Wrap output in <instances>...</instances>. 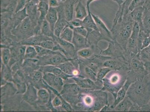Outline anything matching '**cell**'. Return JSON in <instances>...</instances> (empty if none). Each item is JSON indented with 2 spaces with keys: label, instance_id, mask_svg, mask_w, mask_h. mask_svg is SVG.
<instances>
[{
  "label": "cell",
  "instance_id": "52",
  "mask_svg": "<svg viewBox=\"0 0 150 112\" xmlns=\"http://www.w3.org/2000/svg\"><path fill=\"white\" fill-rule=\"evenodd\" d=\"M62 108L67 111H71L72 108L70 104L67 103L62 98Z\"/></svg>",
  "mask_w": 150,
  "mask_h": 112
},
{
  "label": "cell",
  "instance_id": "27",
  "mask_svg": "<svg viewBox=\"0 0 150 112\" xmlns=\"http://www.w3.org/2000/svg\"><path fill=\"white\" fill-rule=\"evenodd\" d=\"M80 69H81L83 75L81 77L89 79L96 82L97 80V73L93 69H91L89 67L84 64L83 63L80 65Z\"/></svg>",
  "mask_w": 150,
  "mask_h": 112
},
{
  "label": "cell",
  "instance_id": "8",
  "mask_svg": "<svg viewBox=\"0 0 150 112\" xmlns=\"http://www.w3.org/2000/svg\"><path fill=\"white\" fill-rule=\"evenodd\" d=\"M43 80L49 86L58 93H61L63 88V79L52 73H43Z\"/></svg>",
  "mask_w": 150,
  "mask_h": 112
},
{
  "label": "cell",
  "instance_id": "29",
  "mask_svg": "<svg viewBox=\"0 0 150 112\" xmlns=\"http://www.w3.org/2000/svg\"><path fill=\"white\" fill-rule=\"evenodd\" d=\"M27 46L22 45L21 46H17L13 47L11 50V57H13L15 60L21 59L24 57L26 48Z\"/></svg>",
  "mask_w": 150,
  "mask_h": 112
},
{
  "label": "cell",
  "instance_id": "55",
  "mask_svg": "<svg viewBox=\"0 0 150 112\" xmlns=\"http://www.w3.org/2000/svg\"><path fill=\"white\" fill-rule=\"evenodd\" d=\"M140 111H150V98L146 104L140 108Z\"/></svg>",
  "mask_w": 150,
  "mask_h": 112
},
{
  "label": "cell",
  "instance_id": "51",
  "mask_svg": "<svg viewBox=\"0 0 150 112\" xmlns=\"http://www.w3.org/2000/svg\"><path fill=\"white\" fill-rule=\"evenodd\" d=\"M62 97L59 95L56 96L52 102V106L54 107H57L62 105Z\"/></svg>",
  "mask_w": 150,
  "mask_h": 112
},
{
  "label": "cell",
  "instance_id": "26",
  "mask_svg": "<svg viewBox=\"0 0 150 112\" xmlns=\"http://www.w3.org/2000/svg\"><path fill=\"white\" fill-rule=\"evenodd\" d=\"M50 6L48 3L43 1H40L38 4V11L40 13V16L39 18V21L38 22L40 25L41 24L43 20H45L46 15L48 13Z\"/></svg>",
  "mask_w": 150,
  "mask_h": 112
},
{
  "label": "cell",
  "instance_id": "34",
  "mask_svg": "<svg viewBox=\"0 0 150 112\" xmlns=\"http://www.w3.org/2000/svg\"><path fill=\"white\" fill-rule=\"evenodd\" d=\"M70 61L71 60L66 61L57 67L60 68L64 73H66V74L73 76L74 72L77 69H76V67Z\"/></svg>",
  "mask_w": 150,
  "mask_h": 112
},
{
  "label": "cell",
  "instance_id": "11",
  "mask_svg": "<svg viewBox=\"0 0 150 112\" xmlns=\"http://www.w3.org/2000/svg\"><path fill=\"white\" fill-rule=\"evenodd\" d=\"M133 0H125L120 6H118V10L113 21L112 27H114L118 22L122 21L123 16L130 13L129 11V8L131 3Z\"/></svg>",
  "mask_w": 150,
  "mask_h": 112
},
{
  "label": "cell",
  "instance_id": "12",
  "mask_svg": "<svg viewBox=\"0 0 150 112\" xmlns=\"http://www.w3.org/2000/svg\"><path fill=\"white\" fill-rule=\"evenodd\" d=\"M54 39L62 48V52L66 56L69 54L72 57H74L76 52V49L73 43L64 40L59 37L54 36Z\"/></svg>",
  "mask_w": 150,
  "mask_h": 112
},
{
  "label": "cell",
  "instance_id": "32",
  "mask_svg": "<svg viewBox=\"0 0 150 112\" xmlns=\"http://www.w3.org/2000/svg\"><path fill=\"white\" fill-rule=\"evenodd\" d=\"M144 10L145 7L144 6L139 7L134 9L129 13L132 20L136 22H141Z\"/></svg>",
  "mask_w": 150,
  "mask_h": 112
},
{
  "label": "cell",
  "instance_id": "17",
  "mask_svg": "<svg viewBox=\"0 0 150 112\" xmlns=\"http://www.w3.org/2000/svg\"><path fill=\"white\" fill-rule=\"evenodd\" d=\"M40 0H30L26 5L25 8L28 17L32 21L36 18L38 15V6Z\"/></svg>",
  "mask_w": 150,
  "mask_h": 112
},
{
  "label": "cell",
  "instance_id": "61",
  "mask_svg": "<svg viewBox=\"0 0 150 112\" xmlns=\"http://www.w3.org/2000/svg\"><path fill=\"white\" fill-rule=\"evenodd\" d=\"M145 8L148 9V10L150 12V4L149 5H148V6L146 7Z\"/></svg>",
  "mask_w": 150,
  "mask_h": 112
},
{
  "label": "cell",
  "instance_id": "4",
  "mask_svg": "<svg viewBox=\"0 0 150 112\" xmlns=\"http://www.w3.org/2000/svg\"><path fill=\"white\" fill-rule=\"evenodd\" d=\"M129 70H112L110 71L102 80V90H106L112 94L114 99L117 92L123 86L127 79Z\"/></svg>",
  "mask_w": 150,
  "mask_h": 112
},
{
  "label": "cell",
  "instance_id": "35",
  "mask_svg": "<svg viewBox=\"0 0 150 112\" xmlns=\"http://www.w3.org/2000/svg\"><path fill=\"white\" fill-rule=\"evenodd\" d=\"M40 30L42 35L50 38L54 37V33L50 24L46 20H43L41 24Z\"/></svg>",
  "mask_w": 150,
  "mask_h": 112
},
{
  "label": "cell",
  "instance_id": "62",
  "mask_svg": "<svg viewBox=\"0 0 150 112\" xmlns=\"http://www.w3.org/2000/svg\"><path fill=\"white\" fill-rule=\"evenodd\" d=\"M58 1L59 2L62 3L65 2L67 0H58Z\"/></svg>",
  "mask_w": 150,
  "mask_h": 112
},
{
  "label": "cell",
  "instance_id": "36",
  "mask_svg": "<svg viewBox=\"0 0 150 112\" xmlns=\"http://www.w3.org/2000/svg\"><path fill=\"white\" fill-rule=\"evenodd\" d=\"M74 31L69 25L65 27L60 35L59 38L69 42L72 43L73 40Z\"/></svg>",
  "mask_w": 150,
  "mask_h": 112
},
{
  "label": "cell",
  "instance_id": "40",
  "mask_svg": "<svg viewBox=\"0 0 150 112\" xmlns=\"http://www.w3.org/2000/svg\"><path fill=\"white\" fill-rule=\"evenodd\" d=\"M111 69H109L108 68L103 67L100 68L98 71L97 73V80L96 82L98 84L103 85V82L102 80L106 77L109 72L111 71Z\"/></svg>",
  "mask_w": 150,
  "mask_h": 112
},
{
  "label": "cell",
  "instance_id": "53",
  "mask_svg": "<svg viewBox=\"0 0 150 112\" xmlns=\"http://www.w3.org/2000/svg\"><path fill=\"white\" fill-rule=\"evenodd\" d=\"M58 0H49L48 4L50 8H56L59 6Z\"/></svg>",
  "mask_w": 150,
  "mask_h": 112
},
{
  "label": "cell",
  "instance_id": "41",
  "mask_svg": "<svg viewBox=\"0 0 150 112\" xmlns=\"http://www.w3.org/2000/svg\"><path fill=\"white\" fill-rule=\"evenodd\" d=\"M1 60L4 65H8L10 62L11 54V50L7 48L1 49Z\"/></svg>",
  "mask_w": 150,
  "mask_h": 112
},
{
  "label": "cell",
  "instance_id": "54",
  "mask_svg": "<svg viewBox=\"0 0 150 112\" xmlns=\"http://www.w3.org/2000/svg\"><path fill=\"white\" fill-rule=\"evenodd\" d=\"M150 44V35L145 38L142 42L141 50L147 47Z\"/></svg>",
  "mask_w": 150,
  "mask_h": 112
},
{
  "label": "cell",
  "instance_id": "25",
  "mask_svg": "<svg viewBox=\"0 0 150 112\" xmlns=\"http://www.w3.org/2000/svg\"><path fill=\"white\" fill-rule=\"evenodd\" d=\"M77 5L74 9L76 18L83 20L88 15L86 6L81 1L77 2Z\"/></svg>",
  "mask_w": 150,
  "mask_h": 112
},
{
  "label": "cell",
  "instance_id": "22",
  "mask_svg": "<svg viewBox=\"0 0 150 112\" xmlns=\"http://www.w3.org/2000/svg\"><path fill=\"white\" fill-rule=\"evenodd\" d=\"M140 28H141L147 35H150V12L145 8L142 20L139 23Z\"/></svg>",
  "mask_w": 150,
  "mask_h": 112
},
{
  "label": "cell",
  "instance_id": "16",
  "mask_svg": "<svg viewBox=\"0 0 150 112\" xmlns=\"http://www.w3.org/2000/svg\"><path fill=\"white\" fill-rule=\"evenodd\" d=\"M72 43L74 45L76 51L84 48L91 47L87 38L75 32Z\"/></svg>",
  "mask_w": 150,
  "mask_h": 112
},
{
  "label": "cell",
  "instance_id": "5",
  "mask_svg": "<svg viewBox=\"0 0 150 112\" xmlns=\"http://www.w3.org/2000/svg\"><path fill=\"white\" fill-rule=\"evenodd\" d=\"M39 57L37 64L40 66L47 65L57 66L63 63L71 60L70 59H69L67 58L64 55L56 51H54L47 55Z\"/></svg>",
  "mask_w": 150,
  "mask_h": 112
},
{
  "label": "cell",
  "instance_id": "9",
  "mask_svg": "<svg viewBox=\"0 0 150 112\" xmlns=\"http://www.w3.org/2000/svg\"><path fill=\"white\" fill-rule=\"evenodd\" d=\"M82 89L86 90L102 89V87L98 85L96 82L91 79L81 76H74L71 78Z\"/></svg>",
  "mask_w": 150,
  "mask_h": 112
},
{
  "label": "cell",
  "instance_id": "20",
  "mask_svg": "<svg viewBox=\"0 0 150 112\" xmlns=\"http://www.w3.org/2000/svg\"><path fill=\"white\" fill-rule=\"evenodd\" d=\"M50 38H52L42 35H33L23 40L21 42V44L25 46L38 45L42 41L49 39Z\"/></svg>",
  "mask_w": 150,
  "mask_h": 112
},
{
  "label": "cell",
  "instance_id": "18",
  "mask_svg": "<svg viewBox=\"0 0 150 112\" xmlns=\"http://www.w3.org/2000/svg\"><path fill=\"white\" fill-rule=\"evenodd\" d=\"M87 38L90 46L94 47H97L98 43L100 40H105V38L99 31L92 29L88 30V35Z\"/></svg>",
  "mask_w": 150,
  "mask_h": 112
},
{
  "label": "cell",
  "instance_id": "56",
  "mask_svg": "<svg viewBox=\"0 0 150 112\" xmlns=\"http://www.w3.org/2000/svg\"><path fill=\"white\" fill-rule=\"evenodd\" d=\"M6 18L1 17V25L2 28L6 26L8 24V20L7 18L6 19Z\"/></svg>",
  "mask_w": 150,
  "mask_h": 112
},
{
  "label": "cell",
  "instance_id": "39",
  "mask_svg": "<svg viewBox=\"0 0 150 112\" xmlns=\"http://www.w3.org/2000/svg\"><path fill=\"white\" fill-rule=\"evenodd\" d=\"M140 59L144 64L150 63V44L139 52Z\"/></svg>",
  "mask_w": 150,
  "mask_h": 112
},
{
  "label": "cell",
  "instance_id": "47",
  "mask_svg": "<svg viewBox=\"0 0 150 112\" xmlns=\"http://www.w3.org/2000/svg\"><path fill=\"white\" fill-rule=\"evenodd\" d=\"M43 73L41 71H36L33 75L32 79L33 82L35 84H38L41 82L43 80Z\"/></svg>",
  "mask_w": 150,
  "mask_h": 112
},
{
  "label": "cell",
  "instance_id": "49",
  "mask_svg": "<svg viewBox=\"0 0 150 112\" xmlns=\"http://www.w3.org/2000/svg\"><path fill=\"white\" fill-rule=\"evenodd\" d=\"M69 26L73 29L76 27L82 26V20L77 18L73 19L69 22Z\"/></svg>",
  "mask_w": 150,
  "mask_h": 112
},
{
  "label": "cell",
  "instance_id": "58",
  "mask_svg": "<svg viewBox=\"0 0 150 112\" xmlns=\"http://www.w3.org/2000/svg\"><path fill=\"white\" fill-rule=\"evenodd\" d=\"M95 1H96V0H87L86 2V8L87 9H90V4L91 3L93 2H94ZM113 1H115V2H116L117 3H118V1L117 0H113Z\"/></svg>",
  "mask_w": 150,
  "mask_h": 112
},
{
  "label": "cell",
  "instance_id": "23",
  "mask_svg": "<svg viewBox=\"0 0 150 112\" xmlns=\"http://www.w3.org/2000/svg\"><path fill=\"white\" fill-rule=\"evenodd\" d=\"M76 0H69L64 7V12L65 18L68 22L73 20L74 11V4Z\"/></svg>",
  "mask_w": 150,
  "mask_h": 112
},
{
  "label": "cell",
  "instance_id": "15",
  "mask_svg": "<svg viewBox=\"0 0 150 112\" xmlns=\"http://www.w3.org/2000/svg\"><path fill=\"white\" fill-rule=\"evenodd\" d=\"M33 28V21L28 17L15 28V30L22 35H28V33L32 32Z\"/></svg>",
  "mask_w": 150,
  "mask_h": 112
},
{
  "label": "cell",
  "instance_id": "31",
  "mask_svg": "<svg viewBox=\"0 0 150 112\" xmlns=\"http://www.w3.org/2000/svg\"><path fill=\"white\" fill-rule=\"evenodd\" d=\"M69 25V22L67 21L65 19L59 18L58 21L54 26V36L57 37H59L62 31L67 26Z\"/></svg>",
  "mask_w": 150,
  "mask_h": 112
},
{
  "label": "cell",
  "instance_id": "45",
  "mask_svg": "<svg viewBox=\"0 0 150 112\" xmlns=\"http://www.w3.org/2000/svg\"><path fill=\"white\" fill-rule=\"evenodd\" d=\"M2 68L1 70V76L2 78L8 80V79H12V74L9 68L8 65H4Z\"/></svg>",
  "mask_w": 150,
  "mask_h": 112
},
{
  "label": "cell",
  "instance_id": "44",
  "mask_svg": "<svg viewBox=\"0 0 150 112\" xmlns=\"http://www.w3.org/2000/svg\"><path fill=\"white\" fill-rule=\"evenodd\" d=\"M34 46L36 49L38 56L39 57L51 54L54 52L53 50H47V49L39 45H36Z\"/></svg>",
  "mask_w": 150,
  "mask_h": 112
},
{
  "label": "cell",
  "instance_id": "57",
  "mask_svg": "<svg viewBox=\"0 0 150 112\" xmlns=\"http://www.w3.org/2000/svg\"><path fill=\"white\" fill-rule=\"evenodd\" d=\"M144 65H145L146 69L148 72V77L150 80V63H145L144 64Z\"/></svg>",
  "mask_w": 150,
  "mask_h": 112
},
{
  "label": "cell",
  "instance_id": "19",
  "mask_svg": "<svg viewBox=\"0 0 150 112\" xmlns=\"http://www.w3.org/2000/svg\"><path fill=\"white\" fill-rule=\"evenodd\" d=\"M23 99L30 103H34L38 100V91L31 84L28 86L27 89L23 97Z\"/></svg>",
  "mask_w": 150,
  "mask_h": 112
},
{
  "label": "cell",
  "instance_id": "59",
  "mask_svg": "<svg viewBox=\"0 0 150 112\" xmlns=\"http://www.w3.org/2000/svg\"><path fill=\"white\" fill-rule=\"evenodd\" d=\"M145 4L144 5V7H146L148 6L150 4V0H145Z\"/></svg>",
  "mask_w": 150,
  "mask_h": 112
},
{
  "label": "cell",
  "instance_id": "21",
  "mask_svg": "<svg viewBox=\"0 0 150 112\" xmlns=\"http://www.w3.org/2000/svg\"><path fill=\"white\" fill-rule=\"evenodd\" d=\"M58 12L56 8H50L46 16L45 20L50 24L53 33L54 26L58 21Z\"/></svg>",
  "mask_w": 150,
  "mask_h": 112
},
{
  "label": "cell",
  "instance_id": "33",
  "mask_svg": "<svg viewBox=\"0 0 150 112\" xmlns=\"http://www.w3.org/2000/svg\"><path fill=\"white\" fill-rule=\"evenodd\" d=\"M28 17V15L25 8L15 13L13 17L15 28H16L24 19Z\"/></svg>",
  "mask_w": 150,
  "mask_h": 112
},
{
  "label": "cell",
  "instance_id": "38",
  "mask_svg": "<svg viewBox=\"0 0 150 112\" xmlns=\"http://www.w3.org/2000/svg\"><path fill=\"white\" fill-rule=\"evenodd\" d=\"M94 47V46H91V47L84 48L81 50H78L77 52L78 56L85 59L91 58L93 55Z\"/></svg>",
  "mask_w": 150,
  "mask_h": 112
},
{
  "label": "cell",
  "instance_id": "13",
  "mask_svg": "<svg viewBox=\"0 0 150 112\" xmlns=\"http://www.w3.org/2000/svg\"><path fill=\"white\" fill-rule=\"evenodd\" d=\"M133 82L132 80L127 77L126 81H125L123 86L117 92L116 97L115 99L114 103L110 106V107L113 109V110L115 106L125 98L126 96L128 89L129 88L131 84Z\"/></svg>",
  "mask_w": 150,
  "mask_h": 112
},
{
  "label": "cell",
  "instance_id": "1",
  "mask_svg": "<svg viewBox=\"0 0 150 112\" xmlns=\"http://www.w3.org/2000/svg\"><path fill=\"white\" fill-rule=\"evenodd\" d=\"M126 95L140 108L146 104L150 98V80L148 75L132 83Z\"/></svg>",
  "mask_w": 150,
  "mask_h": 112
},
{
  "label": "cell",
  "instance_id": "43",
  "mask_svg": "<svg viewBox=\"0 0 150 112\" xmlns=\"http://www.w3.org/2000/svg\"><path fill=\"white\" fill-rule=\"evenodd\" d=\"M38 45L42 46V47L47 49V50L54 51L56 45L51 40L48 39L42 41Z\"/></svg>",
  "mask_w": 150,
  "mask_h": 112
},
{
  "label": "cell",
  "instance_id": "24",
  "mask_svg": "<svg viewBox=\"0 0 150 112\" xmlns=\"http://www.w3.org/2000/svg\"><path fill=\"white\" fill-rule=\"evenodd\" d=\"M134 102L127 96L114 109V111H129Z\"/></svg>",
  "mask_w": 150,
  "mask_h": 112
},
{
  "label": "cell",
  "instance_id": "63",
  "mask_svg": "<svg viewBox=\"0 0 150 112\" xmlns=\"http://www.w3.org/2000/svg\"><path fill=\"white\" fill-rule=\"evenodd\" d=\"M40 1H43V2H47L48 3L49 0H40Z\"/></svg>",
  "mask_w": 150,
  "mask_h": 112
},
{
  "label": "cell",
  "instance_id": "6",
  "mask_svg": "<svg viewBox=\"0 0 150 112\" xmlns=\"http://www.w3.org/2000/svg\"><path fill=\"white\" fill-rule=\"evenodd\" d=\"M140 27L139 23L135 22L131 35L128 40L126 51L128 52L129 58L136 55L140 52L139 47L138 38Z\"/></svg>",
  "mask_w": 150,
  "mask_h": 112
},
{
  "label": "cell",
  "instance_id": "60",
  "mask_svg": "<svg viewBox=\"0 0 150 112\" xmlns=\"http://www.w3.org/2000/svg\"><path fill=\"white\" fill-rule=\"evenodd\" d=\"M118 1V6L122 4L123 2L125 1V0H117Z\"/></svg>",
  "mask_w": 150,
  "mask_h": 112
},
{
  "label": "cell",
  "instance_id": "50",
  "mask_svg": "<svg viewBox=\"0 0 150 112\" xmlns=\"http://www.w3.org/2000/svg\"><path fill=\"white\" fill-rule=\"evenodd\" d=\"M28 0H17V6L16 13L25 8Z\"/></svg>",
  "mask_w": 150,
  "mask_h": 112
},
{
  "label": "cell",
  "instance_id": "48",
  "mask_svg": "<svg viewBox=\"0 0 150 112\" xmlns=\"http://www.w3.org/2000/svg\"><path fill=\"white\" fill-rule=\"evenodd\" d=\"M74 32L87 38L88 35V31L86 28L83 26L76 27L73 29Z\"/></svg>",
  "mask_w": 150,
  "mask_h": 112
},
{
  "label": "cell",
  "instance_id": "14",
  "mask_svg": "<svg viewBox=\"0 0 150 112\" xmlns=\"http://www.w3.org/2000/svg\"><path fill=\"white\" fill-rule=\"evenodd\" d=\"M40 71L43 72V73H52L61 77L63 80H67L69 78L74 77L73 76L67 74L66 73H64L58 67L53 66V65H47L41 66Z\"/></svg>",
  "mask_w": 150,
  "mask_h": 112
},
{
  "label": "cell",
  "instance_id": "37",
  "mask_svg": "<svg viewBox=\"0 0 150 112\" xmlns=\"http://www.w3.org/2000/svg\"><path fill=\"white\" fill-rule=\"evenodd\" d=\"M38 102L42 103H46L50 99V95L48 91L45 89H39L38 91Z\"/></svg>",
  "mask_w": 150,
  "mask_h": 112
},
{
  "label": "cell",
  "instance_id": "10",
  "mask_svg": "<svg viewBox=\"0 0 150 112\" xmlns=\"http://www.w3.org/2000/svg\"><path fill=\"white\" fill-rule=\"evenodd\" d=\"M91 14L96 23L98 31L105 38V40L110 42L114 40V39L113 38L111 31L108 29L102 19L98 16L94 14L92 12Z\"/></svg>",
  "mask_w": 150,
  "mask_h": 112
},
{
  "label": "cell",
  "instance_id": "28",
  "mask_svg": "<svg viewBox=\"0 0 150 112\" xmlns=\"http://www.w3.org/2000/svg\"><path fill=\"white\" fill-rule=\"evenodd\" d=\"M85 90H86L82 89L76 83L67 84L64 86L61 94H71L74 95H77L83 92Z\"/></svg>",
  "mask_w": 150,
  "mask_h": 112
},
{
  "label": "cell",
  "instance_id": "7",
  "mask_svg": "<svg viewBox=\"0 0 150 112\" xmlns=\"http://www.w3.org/2000/svg\"><path fill=\"white\" fill-rule=\"evenodd\" d=\"M99 55L114 58H122L126 60L125 55V50L115 39L109 42L108 47L105 50L100 49Z\"/></svg>",
  "mask_w": 150,
  "mask_h": 112
},
{
  "label": "cell",
  "instance_id": "2",
  "mask_svg": "<svg viewBox=\"0 0 150 112\" xmlns=\"http://www.w3.org/2000/svg\"><path fill=\"white\" fill-rule=\"evenodd\" d=\"M80 98L85 110L88 111H100L102 108L108 105L107 93L102 89L85 90Z\"/></svg>",
  "mask_w": 150,
  "mask_h": 112
},
{
  "label": "cell",
  "instance_id": "46",
  "mask_svg": "<svg viewBox=\"0 0 150 112\" xmlns=\"http://www.w3.org/2000/svg\"><path fill=\"white\" fill-rule=\"evenodd\" d=\"M145 1V0H133L129 6V12H131L134 9L139 7L144 6Z\"/></svg>",
  "mask_w": 150,
  "mask_h": 112
},
{
  "label": "cell",
  "instance_id": "42",
  "mask_svg": "<svg viewBox=\"0 0 150 112\" xmlns=\"http://www.w3.org/2000/svg\"><path fill=\"white\" fill-rule=\"evenodd\" d=\"M38 54L35 46H27L26 48L24 58L28 59H33L38 57Z\"/></svg>",
  "mask_w": 150,
  "mask_h": 112
},
{
  "label": "cell",
  "instance_id": "30",
  "mask_svg": "<svg viewBox=\"0 0 150 112\" xmlns=\"http://www.w3.org/2000/svg\"><path fill=\"white\" fill-rule=\"evenodd\" d=\"M88 16L82 20V26L85 28H91L96 30H98V28L96 23L93 17L91 12L90 9H88Z\"/></svg>",
  "mask_w": 150,
  "mask_h": 112
},
{
  "label": "cell",
  "instance_id": "3",
  "mask_svg": "<svg viewBox=\"0 0 150 112\" xmlns=\"http://www.w3.org/2000/svg\"><path fill=\"white\" fill-rule=\"evenodd\" d=\"M134 23L129 13L124 16L122 21L117 23L115 26L112 27L110 30L114 39L122 46L125 51Z\"/></svg>",
  "mask_w": 150,
  "mask_h": 112
}]
</instances>
